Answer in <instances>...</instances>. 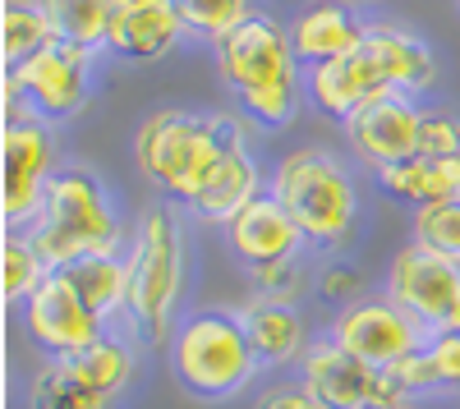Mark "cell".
I'll return each mask as SVG.
<instances>
[{
    "label": "cell",
    "instance_id": "20",
    "mask_svg": "<svg viewBox=\"0 0 460 409\" xmlns=\"http://www.w3.org/2000/svg\"><path fill=\"white\" fill-rule=\"evenodd\" d=\"M364 42L377 51L382 69L396 92L414 97V92H429L438 83V60L429 51L424 37H414L410 28L401 23H364Z\"/></svg>",
    "mask_w": 460,
    "mask_h": 409
},
{
    "label": "cell",
    "instance_id": "27",
    "mask_svg": "<svg viewBox=\"0 0 460 409\" xmlns=\"http://www.w3.org/2000/svg\"><path fill=\"white\" fill-rule=\"evenodd\" d=\"M175 10L184 19V32L203 37V42H221L226 32H235L244 19H253L249 0H175Z\"/></svg>",
    "mask_w": 460,
    "mask_h": 409
},
{
    "label": "cell",
    "instance_id": "29",
    "mask_svg": "<svg viewBox=\"0 0 460 409\" xmlns=\"http://www.w3.org/2000/svg\"><path fill=\"white\" fill-rule=\"evenodd\" d=\"M249 272H253V294H267V300H281V304H299V294L309 290V276H304L299 257H290V263L249 267Z\"/></svg>",
    "mask_w": 460,
    "mask_h": 409
},
{
    "label": "cell",
    "instance_id": "21",
    "mask_svg": "<svg viewBox=\"0 0 460 409\" xmlns=\"http://www.w3.org/2000/svg\"><path fill=\"white\" fill-rule=\"evenodd\" d=\"M69 281V290L84 300V309L97 322H115L129 309V276H125V257L120 253H97V257H79L60 272Z\"/></svg>",
    "mask_w": 460,
    "mask_h": 409
},
{
    "label": "cell",
    "instance_id": "13",
    "mask_svg": "<svg viewBox=\"0 0 460 409\" xmlns=\"http://www.w3.org/2000/svg\"><path fill=\"white\" fill-rule=\"evenodd\" d=\"M387 92H396V88H392L387 69H382V60L368 42H359L350 56L309 69V97L336 125H345L359 106H368L373 97H387Z\"/></svg>",
    "mask_w": 460,
    "mask_h": 409
},
{
    "label": "cell",
    "instance_id": "32",
    "mask_svg": "<svg viewBox=\"0 0 460 409\" xmlns=\"http://www.w3.org/2000/svg\"><path fill=\"white\" fill-rule=\"evenodd\" d=\"M429 359L438 368V378H442V391L460 396V331L456 326H442L429 336Z\"/></svg>",
    "mask_w": 460,
    "mask_h": 409
},
{
    "label": "cell",
    "instance_id": "26",
    "mask_svg": "<svg viewBox=\"0 0 460 409\" xmlns=\"http://www.w3.org/2000/svg\"><path fill=\"white\" fill-rule=\"evenodd\" d=\"M47 276H51V267H47V257L32 248V239L23 231H10L5 235V253H0V290H5V304L23 309L28 294Z\"/></svg>",
    "mask_w": 460,
    "mask_h": 409
},
{
    "label": "cell",
    "instance_id": "31",
    "mask_svg": "<svg viewBox=\"0 0 460 409\" xmlns=\"http://www.w3.org/2000/svg\"><path fill=\"white\" fill-rule=\"evenodd\" d=\"M392 378H396L414 400L442 391V378H438V368H433V359H429V345H424V350H414V354H405L401 363H392Z\"/></svg>",
    "mask_w": 460,
    "mask_h": 409
},
{
    "label": "cell",
    "instance_id": "12",
    "mask_svg": "<svg viewBox=\"0 0 460 409\" xmlns=\"http://www.w3.org/2000/svg\"><path fill=\"white\" fill-rule=\"evenodd\" d=\"M419 120H424V110L405 92H387L345 120V138H350V152L368 170H382L405 157H419Z\"/></svg>",
    "mask_w": 460,
    "mask_h": 409
},
{
    "label": "cell",
    "instance_id": "28",
    "mask_svg": "<svg viewBox=\"0 0 460 409\" xmlns=\"http://www.w3.org/2000/svg\"><path fill=\"white\" fill-rule=\"evenodd\" d=\"M414 239L460 263V198L456 203H442V207L414 212Z\"/></svg>",
    "mask_w": 460,
    "mask_h": 409
},
{
    "label": "cell",
    "instance_id": "15",
    "mask_svg": "<svg viewBox=\"0 0 460 409\" xmlns=\"http://www.w3.org/2000/svg\"><path fill=\"white\" fill-rule=\"evenodd\" d=\"M373 378H377V368L355 359L332 336L314 341L309 354L299 359V387L323 409H373Z\"/></svg>",
    "mask_w": 460,
    "mask_h": 409
},
{
    "label": "cell",
    "instance_id": "25",
    "mask_svg": "<svg viewBox=\"0 0 460 409\" xmlns=\"http://www.w3.org/2000/svg\"><path fill=\"white\" fill-rule=\"evenodd\" d=\"M111 400L97 396L65 359H47L42 373L28 382V409H106Z\"/></svg>",
    "mask_w": 460,
    "mask_h": 409
},
{
    "label": "cell",
    "instance_id": "18",
    "mask_svg": "<svg viewBox=\"0 0 460 409\" xmlns=\"http://www.w3.org/2000/svg\"><path fill=\"white\" fill-rule=\"evenodd\" d=\"M359 42H364V23L350 14V5H336V0H318V5L299 10V19L290 23V47L309 69L350 56Z\"/></svg>",
    "mask_w": 460,
    "mask_h": 409
},
{
    "label": "cell",
    "instance_id": "30",
    "mask_svg": "<svg viewBox=\"0 0 460 409\" xmlns=\"http://www.w3.org/2000/svg\"><path fill=\"white\" fill-rule=\"evenodd\" d=\"M419 157H460V120L451 110H424V120H419Z\"/></svg>",
    "mask_w": 460,
    "mask_h": 409
},
{
    "label": "cell",
    "instance_id": "19",
    "mask_svg": "<svg viewBox=\"0 0 460 409\" xmlns=\"http://www.w3.org/2000/svg\"><path fill=\"white\" fill-rule=\"evenodd\" d=\"M373 175L396 203H405L414 212L460 198V157H405V161L382 166Z\"/></svg>",
    "mask_w": 460,
    "mask_h": 409
},
{
    "label": "cell",
    "instance_id": "3",
    "mask_svg": "<svg viewBox=\"0 0 460 409\" xmlns=\"http://www.w3.org/2000/svg\"><path fill=\"white\" fill-rule=\"evenodd\" d=\"M23 235L47 257L51 272H65L79 257L125 248V226L106 198V184L84 166H60L51 175L47 198L37 207V216L23 226Z\"/></svg>",
    "mask_w": 460,
    "mask_h": 409
},
{
    "label": "cell",
    "instance_id": "4",
    "mask_svg": "<svg viewBox=\"0 0 460 409\" xmlns=\"http://www.w3.org/2000/svg\"><path fill=\"white\" fill-rule=\"evenodd\" d=\"M125 276H129V309H125L129 331L152 350L171 345L175 309L184 294V231L171 203H152L129 231Z\"/></svg>",
    "mask_w": 460,
    "mask_h": 409
},
{
    "label": "cell",
    "instance_id": "14",
    "mask_svg": "<svg viewBox=\"0 0 460 409\" xmlns=\"http://www.w3.org/2000/svg\"><path fill=\"white\" fill-rule=\"evenodd\" d=\"M184 19L175 0H115L106 51L125 65H152L180 47Z\"/></svg>",
    "mask_w": 460,
    "mask_h": 409
},
{
    "label": "cell",
    "instance_id": "16",
    "mask_svg": "<svg viewBox=\"0 0 460 409\" xmlns=\"http://www.w3.org/2000/svg\"><path fill=\"white\" fill-rule=\"evenodd\" d=\"M226 244L244 267H267V263H290V257H299V248L309 239H304V231L295 226L290 212L272 194H258L240 216H230Z\"/></svg>",
    "mask_w": 460,
    "mask_h": 409
},
{
    "label": "cell",
    "instance_id": "7",
    "mask_svg": "<svg viewBox=\"0 0 460 409\" xmlns=\"http://www.w3.org/2000/svg\"><path fill=\"white\" fill-rule=\"evenodd\" d=\"M93 51L69 47V42H51L47 51H37L32 60H23L19 69H5V97L23 101L28 116L37 120H74L88 106L93 92Z\"/></svg>",
    "mask_w": 460,
    "mask_h": 409
},
{
    "label": "cell",
    "instance_id": "24",
    "mask_svg": "<svg viewBox=\"0 0 460 409\" xmlns=\"http://www.w3.org/2000/svg\"><path fill=\"white\" fill-rule=\"evenodd\" d=\"M65 363H69L97 396H106V400H115V396L129 387V378H134V350H129V341H120V336H102V341H93L88 350H79V354L65 359Z\"/></svg>",
    "mask_w": 460,
    "mask_h": 409
},
{
    "label": "cell",
    "instance_id": "8",
    "mask_svg": "<svg viewBox=\"0 0 460 409\" xmlns=\"http://www.w3.org/2000/svg\"><path fill=\"white\" fill-rule=\"evenodd\" d=\"M387 294L433 336L460 313V263L410 239L387 267Z\"/></svg>",
    "mask_w": 460,
    "mask_h": 409
},
{
    "label": "cell",
    "instance_id": "2",
    "mask_svg": "<svg viewBox=\"0 0 460 409\" xmlns=\"http://www.w3.org/2000/svg\"><path fill=\"white\" fill-rule=\"evenodd\" d=\"M221 83L235 92L240 110L262 129H286L299 106V56L290 47V28L253 14L212 47Z\"/></svg>",
    "mask_w": 460,
    "mask_h": 409
},
{
    "label": "cell",
    "instance_id": "22",
    "mask_svg": "<svg viewBox=\"0 0 460 409\" xmlns=\"http://www.w3.org/2000/svg\"><path fill=\"white\" fill-rule=\"evenodd\" d=\"M47 10L56 42L84 47V51H106V32H111V10L115 0H37Z\"/></svg>",
    "mask_w": 460,
    "mask_h": 409
},
{
    "label": "cell",
    "instance_id": "11",
    "mask_svg": "<svg viewBox=\"0 0 460 409\" xmlns=\"http://www.w3.org/2000/svg\"><path fill=\"white\" fill-rule=\"evenodd\" d=\"M23 331L37 350H47L51 359H74L79 350H88L93 341L106 336V322H97L84 300L69 290V281L60 272H51L42 285L28 294V304L19 309Z\"/></svg>",
    "mask_w": 460,
    "mask_h": 409
},
{
    "label": "cell",
    "instance_id": "1",
    "mask_svg": "<svg viewBox=\"0 0 460 409\" xmlns=\"http://www.w3.org/2000/svg\"><path fill=\"white\" fill-rule=\"evenodd\" d=\"M244 147V129L240 120L221 116H194V110H152V116L138 120L134 129V161L138 170L152 179V189H162L171 203L189 207L203 184L212 179V170Z\"/></svg>",
    "mask_w": 460,
    "mask_h": 409
},
{
    "label": "cell",
    "instance_id": "35",
    "mask_svg": "<svg viewBox=\"0 0 460 409\" xmlns=\"http://www.w3.org/2000/svg\"><path fill=\"white\" fill-rule=\"evenodd\" d=\"M336 5H364V0H336Z\"/></svg>",
    "mask_w": 460,
    "mask_h": 409
},
{
    "label": "cell",
    "instance_id": "23",
    "mask_svg": "<svg viewBox=\"0 0 460 409\" xmlns=\"http://www.w3.org/2000/svg\"><path fill=\"white\" fill-rule=\"evenodd\" d=\"M51 42H56V28L37 0H5V10H0V56H5V69H19Z\"/></svg>",
    "mask_w": 460,
    "mask_h": 409
},
{
    "label": "cell",
    "instance_id": "10",
    "mask_svg": "<svg viewBox=\"0 0 460 409\" xmlns=\"http://www.w3.org/2000/svg\"><path fill=\"white\" fill-rule=\"evenodd\" d=\"M0 152H5V221H10V231H23L47 198L51 175L60 170L56 166V138H51L47 120L19 110V116L5 120Z\"/></svg>",
    "mask_w": 460,
    "mask_h": 409
},
{
    "label": "cell",
    "instance_id": "17",
    "mask_svg": "<svg viewBox=\"0 0 460 409\" xmlns=\"http://www.w3.org/2000/svg\"><path fill=\"white\" fill-rule=\"evenodd\" d=\"M240 322L249 331V345L262 368H281L309 354V326L295 304L267 300V294H249V304H240Z\"/></svg>",
    "mask_w": 460,
    "mask_h": 409
},
{
    "label": "cell",
    "instance_id": "34",
    "mask_svg": "<svg viewBox=\"0 0 460 409\" xmlns=\"http://www.w3.org/2000/svg\"><path fill=\"white\" fill-rule=\"evenodd\" d=\"M253 409H323L304 387H272V391H262Z\"/></svg>",
    "mask_w": 460,
    "mask_h": 409
},
{
    "label": "cell",
    "instance_id": "9",
    "mask_svg": "<svg viewBox=\"0 0 460 409\" xmlns=\"http://www.w3.org/2000/svg\"><path fill=\"white\" fill-rule=\"evenodd\" d=\"M332 341L345 345L355 359H364L368 368H392L405 354L429 345V331L419 326L387 290L382 294H364V300L345 304L332 322Z\"/></svg>",
    "mask_w": 460,
    "mask_h": 409
},
{
    "label": "cell",
    "instance_id": "6",
    "mask_svg": "<svg viewBox=\"0 0 460 409\" xmlns=\"http://www.w3.org/2000/svg\"><path fill=\"white\" fill-rule=\"evenodd\" d=\"M272 194L290 221L304 231L314 248H341L355 235V216H359V194L355 179L332 152L323 147H295L277 161L272 175Z\"/></svg>",
    "mask_w": 460,
    "mask_h": 409
},
{
    "label": "cell",
    "instance_id": "33",
    "mask_svg": "<svg viewBox=\"0 0 460 409\" xmlns=\"http://www.w3.org/2000/svg\"><path fill=\"white\" fill-rule=\"evenodd\" d=\"M318 294L327 304H355V300H364V272L359 267H345V263H332V267H323V276H318Z\"/></svg>",
    "mask_w": 460,
    "mask_h": 409
},
{
    "label": "cell",
    "instance_id": "36",
    "mask_svg": "<svg viewBox=\"0 0 460 409\" xmlns=\"http://www.w3.org/2000/svg\"><path fill=\"white\" fill-rule=\"evenodd\" d=\"M410 409H424V405H410Z\"/></svg>",
    "mask_w": 460,
    "mask_h": 409
},
{
    "label": "cell",
    "instance_id": "5",
    "mask_svg": "<svg viewBox=\"0 0 460 409\" xmlns=\"http://www.w3.org/2000/svg\"><path fill=\"white\" fill-rule=\"evenodd\" d=\"M166 354H171L175 382L199 400L240 396L262 368L253 345H249V331H244L240 313H226V309L184 313L175 322V336H171Z\"/></svg>",
    "mask_w": 460,
    "mask_h": 409
}]
</instances>
